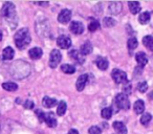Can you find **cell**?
<instances>
[{"mask_svg":"<svg viewBox=\"0 0 153 134\" xmlns=\"http://www.w3.org/2000/svg\"><path fill=\"white\" fill-rule=\"evenodd\" d=\"M0 15L7 20V22L12 28H15L17 26L18 18L16 14V7L13 2H4L2 9L0 11Z\"/></svg>","mask_w":153,"mask_h":134,"instance_id":"1","label":"cell"},{"mask_svg":"<svg viewBox=\"0 0 153 134\" xmlns=\"http://www.w3.org/2000/svg\"><path fill=\"white\" fill-rule=\"evenodd\" d=\"M14 41H15L16 46L19 49H24L27 45H30L32 38H30V32L27 28H21L19 30L14 36Z\"/></svg>","mask_w":153,"mask_h":134,"instance_id":"2","label":"cell"},{"mask_svg":"<svg viewBox=\"0 0 153 134\" xmlns=\"http://www.w3.org/2000/svg\"><path fill=\"white\" fill-rule=\"evenodd\" d=\"M111 77H112L113 81L115 84H122V83H127L128 82V78H127V73L125 71L121 70V69H113L112 73H111Z\"/></svg>","mask_w":153,"mask_h":134,"instance_id":"3","label":"cell"},{"mask_svg":"<svg viewBox=\"0 0 153 134\" xmlns=\"http://www.w3.org/2000/svg\"><path fill=\"white\" fill-rule=\"evenodd\" d=\"M115 104L122 110H128L130 108V102L128 100V96L124 93H119L115 96Z\"/></svg>","mask_w":153,"mask_h":134,"instance_id":"4","label":"cell"},{"mask_svg":"<svg viewBox=\"0 0 153 134\" xmlns=\"http://www.w3.org/2000/svg\"><path fill=\"white\" fill-rule=\"evenodd\" d=\"M61 60H62V55L60 53V50L53 49L51 53V56H49V67L51 68H56L60 64Z\"/></svg>","mask_w":153,"mask_h":134,"instance_id":"5","label":"cell"},{"mask_svg":"<svg viewBox=\"0 0 153 134\" xmlns=\"http://www.w3.org/2000/svg\"><path fill=\"white\" fill-rule=\"evenodd\" d=\"M70 19H71V11L68 9H64L62 10L59 13V16H58V21L62 24H67L69 23Z\"/></svg>","mask_w":153,"mask_h":134,"instance_id":"6","label":"cell"},{"mask_svg":"<svg viewBox=\"0 0 153 134\" xmlns=\"http://www.w3.org/2000/svg\"><path fill=\"white\" fill-rule=\"evenodd\" d=\"M57 45L62 49H67L71 46V39L68 36L62 35L57 39Z\"/></svg>","mask_w":153,"mask_h":134,"instance_id":"7","label":"cell"},{"mask_svg":"<svg viewBox=\"0 0 153 134\" xmlns=\"http://www.w3.org/2000/svg\"><path fill=\"white\" fill-rule=\"evenodd\" d=\"M69 30L72 34L74 35H81L84 32V25L83 23L79 21H72L69 25Z\"/></svg>","mask_w":153,"mask_h":134,"instance_id":"8","label":"cell"},{"mask_svg":"<svg viewBox=\"0 0 153 134\" xmlns=\"http://www.w3.org/2000/svg\"><path fill=\"white\" fill-rule=\"evenodd\" d=\"M88 82V75H81L78 80H76V88L78 91H83L84 88H85L86 84Z\"/></svg>","mask_w":153,"mask_h":134,"instance_id":"9","label":"cell"},{"mask_svg":"<svg viewBox=\"0 0 153 134\" xmlns=\"http://www.w3.org/2000/svg\"><path fill=\"white\" fill-rule=\"evenodd\" d=\"M44 121L46 125L51 128H55L57 126V119L55 117V114L53 112H46L44 113Z\"/></svg>","mask_w":153,"mask_h":134,"instance_id":"10","label":"cell"},{"mask_svg":"<svg viewBox=\"0 0 153 134\" xmlns=\"http://www.w3.org/2000/svg\"><path fill=\"white\" fill-rule=\"evenodd\" d=\"M14 56H15L14 49L11 46H7L3 49L2 55H1V59L4 60V61H10V60L14 59Z\"/></svg>","mask_w":153,"mask_h":134,"instance_id":"11","label":"cell"},{"mask_svg":"<svg viewBox=\"0 0 153 134\" xmlns=\"http://www.w3.org/2000/svg\"><path fill=\"white\" fill-rule=\"evenodd\" d=\"M96 65L98 66V68L100 69V70H106L109 66V62L106 58L98 57L96 60Z\"/></svg>","mask_w":153,"mask_h":134,"instance_id":"12","label":"cell"},{"mask_svg":"<svg viewBox=\"0 0 153 134\" xmlns=\"http://www.w3.org/2000/svg\"><path fill=\"white\" fill-rule=\"evenodd\" d=\"M135 60H136V62H137V64H138V67H144L145 65H146L147 63H148V58H147V56H146V53H137L135 55Z\"/></svg>","mask_w":153,"mask_h":134,"instance_id":"13","label":"cell"},{"mask_svg":"<svg viewBox=\"0 0 153 134\" xmlns=\"http://www.w3.org/2000/svg\"><path fill=\"white\" fill-rule=\"evenodd\" d=\"M68 56H69L74 61L78 62V63H80V64H82L84 62L83 56L80 53V51L76 50V49H71V50L68 53Z\"/></svg>","mask_w":153,"mask_h":134,"instance_id":"14","label":"cell"},{"mask_svg":"<svg viewBox=\"0 0 153 134\" xmlns=\"http://www.w3.org/2000/svg\"><path fill=\"white\" fill-rule=\"evenodd\" d=\"M112 127L117 134H127V128L122 121H114L112 124Z\"/></svg>","mask_w":153,"mask_h":134,"instance_id":"15","label":"cell"},{"mask_svg":"<svg viewBox=\"0 0 153 134\" xmlns=\"http://www.w3.org/2000/svg\"><path fill=\"white\" fill-rule=\"evenodd\" d=\"M122 11V3L121 2H111L109 3L108 12L111 15H117Z\"/></svg>","mask_w":153,"mask_h":134,"instance_id":"16","label":"cell"},{"mask_svg":"<svg viewBox=\"0 0 153 134\" xmlns=\"http://www.w3.org/2000/svg\"><path fill=\"white\" fill-rule=\"evenodd\" d=\"M28 55H30V59L38 60V59H40V58L42 57L43 51H42V49H41L40 47H34V48L30 49V51H28Z\"/></svg>","mask_w":153,"mask_h":134,"instance_id":"17","label":"cell"},{"mask_svg":"<svg viewBox=\"0 0 153 134\" xmlns=\"http://www.w3.org/2000/svg\"><path fill=\"white\" fill-rule=\"evenodd\" d=\"M79 51H80V53H81L82 56L89 55V53H92V44L89 42V41H87V42H85L83 45H82Z\"/></svg>","mask_w":153,"mask_h":134,"instance_id":"18","label":"cell"},{"mask_svg":"<svg viewBox=\"0 0 153 134\" xmlns=\"http://www.w3.org/2000/svg\"><path fill=\"white\" fill-rule=\"evenodd\" d=\"M134 111L136 114H142L145 111V103L143 100H137L134 103Z\"/></svg>","mask_w":153,"mask_h":134,"instance_id":"19","label":"cell"},{"mask_svg":"<svg viewBox=\"0 0 153 134\" xmlns=\"http://www.w3.org/2000/svg\"><path fill=\"white\" fill-rule=\"evenodd\" d=\"M42 104H43V106L46 107V108H51V107H53L57 104V100H56V98H49V96H44L42 100Z\"/></svg>","mask_w":153,"mask_h":134,"instance_id":"20","label":"cell"},{"mask_svg":"<svg viewBox=\"0 0 153 134\" xmlns=\"http://www.w3.org/2000/svg\"><path fill=\"white\" fill-rule=\"evenodd\" d=\"M128 5H129V9H130V12H131L133 15H136L137 13H140L142 7H140V2H128Z\"/></svg>","mask_w":153,"mask_h":134,"instance_id":"21","label":"cell"},{"mask_svg":"<svg viewBox=\"0 0 153 134\" xmlns=\"http://www.w3.org/2000/svg\"><path fill=\"white\" fill-rule=\"evenodd\" d=\"M61 70L66 75H72V73H76V67L72 65H69V64H63L61 66Z\"/></svg>","mask_w":153,"mask_h":134,"instance_id":"22","label":"cell"},{"mask_svg":"<svg viewBox=\"0 0 153 134\" xmlns=\"http://www.w3.org/2000/svg\"><path fill=\"white\" fill-rule=\"evenodd\" d=\"M2 88L7 91H16L18 89V85L14 82H5L2 84Z\"/></svg>","mask_w":153,"mask_h":134,"instance_id":"23","label":"cell"},{"mask_svg":"<svg viewBox=\"0 0 153 134\" xmlns=\"http://www.w3.org/2000/svg\"><path fill=\"white\" fill-rule=\"evenodd\" d=\"M143 44L149 49V50H153V38L152 36H145L143 38Z\"/></svg>","mask_w":153,"mask_h":134,"instance_id":"24","label":"cell"},{"mask_svg":"<svg viewBox=\"0 0 153 134\" xmlns=\"http://www.w3.org/2000/svg\"><path fill=\"white\" fill-rule=\"evenodd\" d=\"M137 45H138V42H137V39H136L135 37H131L127 42V46H128V49H129L130 53H132V50H134V49L137 47Z\"/></svg>","mask_w":153,"mask_h":134,"instance_id":"25","label":"cell"},{"mask_svg":"<svg viewBox=\"0 0 153 134\" xmlns=\"http://www.w3.org/2000/svg\"><path fill=\"white\" fill-rule=\"evenodd\" d=\"M66 109H67V105H66V103L64 102V101H61V102L59 103V105H58L57 114L59 115V116L64 115V114H65V112H66Z\"/></svg>","mask_w":153,"mask_h":134,"instance_id":"26","label":"cell"},{"mask_svg":"<svg viewBox=\"0 0 153 134\" xmlns=\"http://www.w3.org/2000/svg\"><path fill=\"white\" fill-rule=\"evenodd\" d=\"M138 21L140 24H147L150 21V13L149 12H144L140 15L138 17Z\"/></svg>","mask_w":153,"mask_h":134,"instance_id":"27","label":"cell"},{"mask_svg":"<svg viewBox=\"0 0 153 134\" xmlns=\"http://www.w3.org/2000/svg\"><path fill=\"white\" fill-rule=\"evenodd\" d=\"M101 115H102V117L105 119L110 118L111 115H112V109H111V107H106V108L103 109V110L101 111Z\"/></svg>","mask_w":153,"mask_h":134,"instance_id":"28","label":"cell"},{"mask_svg":"<svg viewBox=\"0 0 153 134\" xmlns=\"http://www.w3.org/2000/svg\"><path fill=\"white\" fill-rule=\"evenodd\" d=\"M115 23H117L115 20L111 17H105L104 19H103V25H104L105 27H111V26H114Z\"/></svg>","mask_w":153,"mask_h":134,"instance_id":"29","label":"cell"},{"mask_svg":"<svg viewBox=\"0 0 153 134\" xmlns=\"http://www.w3.org/2000/svg\"><path fill=\"white\" fill-rule=\"evenodd\" d=\"M151 119H152V115H151L150 113H145V114H143L142 117H140V123L144 126H148L149 124H150Z\"/></svg>","mask_w":153,"mask_h":134,"instance_id":"30","label":"cell"},{"mask_svg":"<svg viewBox=\"0 0 153 134\" xmlns=\"http://www.w3.org/2000/svg\"><path fill=\"white\" fill-rule=\"evenodd\" d=\"M99 28H100V23H99L97 20L92 19L91 22L89 23V25H88V30H89V32H96V30H98Z\"/></svg>","mask_w":153,"mask_h":134,"instance_id":"31","label":"cell"},{"mask_svg":"<svg viewBox=\"0 0 153 134\" xmlns=\"http://www.w3.org/2000/svg\"><path fill=\"white\" fill-rule=\"evenodd\" d=\"M137 90L140 93H145L148 90V84H147V82H140L137 85Z\"/></svg>","mask_w":153,"mask_h":134,"instance_id":"32","label":"cell"},{"mask_svg":"<svg viewBox=\"0 0 153 134\" xmlns=\"http://www.w3.org/2000/svg\"><path fill=\"white\" fill-rule=\"evenodd\" d=\"M88 133L89 134H102V130L98 127V126H92L88 130Z\"/></svg>","mask_w":153,"mask_h":134,"instance_id":"33","label":"cell"},{"mask_svg":"<svg viewBox=\"0 0 153 134\" xmlns=\"http://www.w3.org/2000/svg\"><path fill=\"white\" fill-rule=\"evenodd\" d=\"M123 92H124V94H125V96L130 94V92H131V84H130L129 82L125 83V86L123 87Z\"/></svg>","mask_w":153,"mask_h":134,"instance_id":"34","label":"cell"},{"mask_svg":"<svg viewBox=\"0 0 153 134\" xmlns=\"http://www.w3.org/2000/svg\"><path fill=\"white\" fill-rule=\"evenodd\" d=\"M23 106H24V108H25V109H34L35 104H34V102H33L32 100H26L25 102H24Z\"/></svg>","mask_w":153,"mask_h":134,"instance_id":"35","label":"cell"},{"mask_svg":"<svg viewBox=\"0 0 153 134\" xmlns=\"http://www.w3.org/2000/svg\"><path fill=\"white\" fill-rule=\"evenodd\" d=\"M36 114H37V116H38L39 121H44V112H43L41 109H36Z\"/></svg>","mask_w":153,"mask_h":134,"instance_id":"36","label":"cell"},{"mask_svg":"<svg viewBox=\"0 0 153 134\" xmlns=\"http://www.w3.org/2000/svg\"><path fill=\"white\" fill-rule=\"evenodd\" d=\"M68 134H79V132L76 129H70L69 131H68Z\"/></svg>","mask_w":153,"mask_h":134,"instance_id":"37","label":"cell"},{"mask_svg":"<svg viewBox=\"0 0 153 134\" xmlns=\"http://www.w3.org/2000/svg\"><path fill=\"white\" fill-rule=\"evenodd\" d=\"M35 4L42 5V7H46V5H48V2H37V3H35Z\"/></svg>","mask_w":153,"mask_h":134,"instance_id":"38","label":"cell"},{"mask_svg":"<svg viewBox=\"0 0 153 134\" xmlns=\"http://www.w3.org/2000/svg\"><path fill=\"white\" fill-rule=\"evenodd\" d=\"M2 38H3V35H2V32L0 30V41L2 40Z\"/></svg>","mask_w":153,"mask_h":134,"instance_id":"39","label":"cell"}]
</instances>
